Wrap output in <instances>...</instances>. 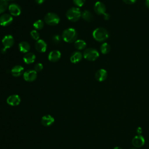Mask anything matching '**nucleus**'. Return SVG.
Instances as JSON below:
<instances>
[{
	"instance_id": "obj_1",
	"label": "nucleus",
	"mask_w": 149,
	"mask_h": 149,
	"mask_svg": "<svg viewBox=\"0 0 149 149\" xmlns=\"http://www.w3.org/2000/svg\"><path fill=\"white\" fill-rule=\"evenodd\" d=\"M93 37L96 41L98 42H103L109 37V33L103 27H98L93 31Z\"/></svg>"
},
{
	"instance_id": "obj_2",
	"label": "nucleus",
	"mask_w": 149,
	"mask_h": 149,
	"mask_svg": "<svg viewBox=\"0 0 149 149\" xmlns=\"http://www.w3.org/2000/svg\"><path fill=\"white\" fill-rule=\"evenodd\" d=\"M62 37L65 42L70 43L76 41L77 37V33L74 29L68 28L63 31Z\"/></svg>"
},
{
	"instance_id": "obj_3",
	"label": "nucleus",
	"mask_w": 149,
	"mask_h": 149,
	"mask_svg": "<svg viewBox=\"0 0 149 149\" xmlns=\"http://www.w3.org/2000/svg\"><path fill=\"white\" fill-rule=\"evenodd\" d=\"M66 17L72 22H76L79 20L81 16V12L78 8H70L66 13Z\"/></svg>"
},
{
	"instance_id": "obj_4",
	"label": "nucleus",
	"mask_w": 149,
	"mask_h": 149,
	"mask_svg": "<svg viewBox=\"0 0 149 149\" xmlns=\"http://www.w3.org/2000/svg\"><path fill=\"white\" fill-rule=\"evenodd\" d=\"M84 58L90 61L96 60L99 56V53L97 50L94 48L86 49L83 52Z\"/></svg>"
},
{
	"instance_id": "obj_5",
	"label": "nucleus",
	"mask_w": 149,
	"mask_h": 149,
	"mask_svg": "<svg viewBox=\"0 0 149 149\" xmlns=\"http://www.w3.org/2000/svg\"><path fill=\"white\" fill-rule=\"evenodd\" d=\"M44 21L48 25L55 26L59 23L60 18L56 13H48L44 16Z\"/></svg>"
},
{
	"instance_id": "obj_6",
	"label": "nucleus",
	"mask_w": 149,
	"mask_h": 149,
	"mask_svg": "<svg viewBox=\"0 0 149 149\" xmlns=\"http://www.w3.org/2000/svg\"><path fill=\"white\" fill-rule=\"evenodd\" d=\"M37 73L35 70H28L24 72L23 78L27 81H33L37 78Z\"/></svg>"
},
{
	"instance_id": "obj_7",
	"label": "nucleus",
	"mask_w": 149,
	"mask_h": 149,
	"mask_svg": "<svg viewBox=\"0 0 149 149\" xmlns=\"http://www.w3.org/2000/svg\"><path fill=\"white\" fill-rule=\"evenodd\" d=\"M13 21L12 16L8 13H4L0 16V24L2 26L10 25Z\"/></svg>"
},
{
	"instance_id": "obj_8",
	"label": "nucleus",
	"mask_w": 149,
	"mask_h": 149,
	"mask_svg": "<svg viewBox=\"0 0 149 149\" xmlns=\"http://www.w3.org/2000/svg\"><path fill=\"white\" fill-rule=\"evenodd\" d=\"M14 38L11 35H6L2 40V42L4 47L3 48L6 49L12 47L14 44Z\"/></svg>"
},
{
	"instance_id": "obj_9",
	"label": "nucleus",
	"mask_w": 149,
	"mask_h": 149,
	"mask_svg": "<svg viewBox=\"0 0 149 149\" xmlns=\"http://www.w3.org/2000/svg\"><path fill=\"white\" fill-rule=\"evenodd\" d=\"M94 9L95 13L99 15H104L106 13V7L105 5L102 2L100 1H97L95 2Z\"/></svg>"
},
{
	"instance_id": "obj_10",
	"label": "nucleus",
	"mask_w": 149,
	"mask_h": 149,
	"mask_svg": "<svg viewBox=\"0 0 149 149\" xmlns=\"http://www.w3.org/2000/svg\"><path fill=\"white\" fill-rule=\"evenodd\" d=\"M9 11L11 15L17 16L21 13V8L16 3H11L8 7Z\"/></svg>"
},
{
	"instance_id": "obj_11",
	"label": "nucleus",
	"mask_w": 149,
	"mask_h": 149,
	"mask_svg": "<svg viewBox=\"0 0 149 149\" xmlns=\"http://www.w3.org/2000/svg\"><path fill=\"white\" fill-rule=\"evenodd\" d=\"M7 103L11 106L18 105L20 102V98L18 95L14 94L10 95L6 100Z\"/></svg>"
},
{
	"instance_id": "obj_12",
	"label": "nucleus",
	"mask_w": 149,
	"mask_h": 149,
	"mask_svg": "<svg viewBox=\"0 0 149 149\" xmlns=\"http://www.w3.org/2000/svg\"><path fill=\"white\" fill-rule=\"evenodd\" d=\"M145 143V139L141 135H137L132 139V144L136 147H141Z\"/></svg>"
},
{
	"instance_id": "obj_13",
	"label": "nucleus",
	"mask_w": 149,
	"mask_h": 149,
	"mask_svg": "<svg viewBox=\"0 0 149 149\" xmlns=\"http://www.w3.org/2000/svg\"><path fill=\"white\" fill-rule=\"evenodd\" d=\"M35 48L38 52H44L47 49V45L43 40L40 39L36 41L35 44Z\"/></svg>"
},
{
	"instance_id": "obj_14",
	"label": "nucleus",
	"mask_w": 149,
	"mask_h": 149,
	"mask_svg": "<svg viewBox=\"0 0 149 149\" xmlns=\"http://www.w3.org/2000/svg\"><path fill=\"white\" fill-rule=\"evenodd\" d=\"M95 77L98 81H103L107 77V72L104 69H100L95 73Z\"/></svg>"
},
{
	"instance_id": "obj_15",
	"label": "nucleus",
	"mask_w": 149,
	"mask_h": 149,
	"mask_svg": "<svg viewBox=\"0 0 149 149\" xmlns=\"http://www.w3.org/2000/svg\"><path fill=\"white\" fill-rule=\"evenodd\" d=\"M61 56V54L60 51L58 50H54L49 52L48 55V59L49 61L55 62L58 61Z\"/></svg>"
},
{
	"instance_id": "obj_16",
	"label": "nucleus",
	"mask_w": 149,
	"mask_h": 149,
	"mask_svg": "<svg viewBox=\"0 0 149 149\" xmlns=\"http://www.w3.org/2000/svg\"><path fill=\"white\" fill-rule=\"evenodd\" d=\"M54 122V118L50 115H46L42 116L41 123L44 126H49Z\"/></svg>"
},
{
	"instance_id": "obj_17",
	"label": "nucleus",
	"mask_w": 149,
	"mask_h": 149,
	"mask_svg": "<svg viewBox=\"0 0 149 149\" xmlns=\"http://www.w3.org/2000/svg\"><path fill=\"white\" fill-rule=\"evenodd\" d=\"M11 73L14 77H19L24 73V68L20 65H16L12 69Z\"/></svg>"
},
{
	"instance_id": "obj_18",
	"label": "nucleus",
	"mask_w": 149,
	"mask_h": 149,
	"mask_svg": "<svg viewBox=\"0 0 149 149\" xmlns=\"http://www.w3.org/2000/svg\"><path fill=\"white\" fill-rule=\"evenodd\" d=\"M82 54L79 51H75L73 52L70 57V62L73 63H76L80 62L82 59Z\"/></svg>"
},
{
	"instance_id": "obj_19",
	"label": "nucleus",
	"mask_w": 149,
	"mask_h": 149,
	"mask_svg": "<svg viewBox=\"0 0 149 149\" xmlns=\"http://www.w3.org/2000/svg\"><path fill=\"white\" fill-rule=\"evenodd\" d=\"M23 61L27 64L33 63L36 59V55L32 52H27L23 56Z\"/></svg>"
},
{
	"instance_id": "obj_20",
	"label": "nucleus",
	"mask_w": 149,
	"mask_h": 149,
	"mask_svg": "<svg viewBox=\"0 0 149 149\" xmlns=\"http://www.w3.org/2000/svg\"><path fill=\"white\" fill-rule=\"evenodd\" d=\"M19 51L23 53H27L30 49V45L29 42L26 41H22L19 44Z\"/></svg>"
},
{
	"instance_id": "obj_21",
	"label": "nucleus",
	"mask_w": 149,
	"mask_h": 149,
	"mask_svg": "<svg viewBox=\"0 0 149 149\" xmlns=\"http://www.w3.org/2000/svg\"><path fill=\"white\" fill-rule=\"evenodd\" d=\"M82 18L87 22H91L93 19V16L92 13L88 10H85L81 13Z\"/></svg>"
},
{
	"instance_id": "obj_22",
	"label": "nucleus",
	"mask_w": 149,
	"mask_h": 149,
	"mask_svg": "<svg viewBox=\"0 0 149 149\" xmlns=\"http://www.w3.org/2000/svg\"><path fill=\"white\" fill-rule=\"evenodd\" d=\"M74 47L76 49L79 50L83 49L86 47V43L84 41L82 40H77L74 42Z\"/></svg>"
},
{
	"instance_id": "obj_23",
	"label": "nucleus",
	"mask_w": 149,
	"mask_h": 149,
	"mask_svg": "<svg viewBox=\"0 0 149 149\" xmlns=\"http://www.w3.org/2000/svg\"><path fill=\"white\" fill-rule=\"evenodd\" d=\"M100 50L103 54H107L111 50V47L107 42H104L101 44L100 47Z\"/></svg>"
},
{
	"instance_id": "obj_24",
	"label": "nucleus",
	"mask_w": 149,
	"mask_h": 149,
	"mask_svg": "<svg viewBox=\"0 0 149 149\" xmlns=\"http://www.w3.org/2000/svg\"><path fill=\"white\" fill-rule=\"evenodd\" d=\"M8 6L7 0H0V14L4 12Z\"/></svg>"
},
{
	"instance_id": "obj_25",
	"label": "nucleus",
	"mask_w": 149,
	"mask_h": 149,
	"mask_svg": "<svg viewBox=\"0 0 149 149\" xmlns=\"http://www.w3.org/2000/svg\"><path fill=\"white\" fill-rule=\"evenodd\" d=\"M33 27L37 30H41L44 27V22L41 20H38L33 23Z\"/></svg>"
},
{
	"instance_id": "obj_26",
	"label": "nucleus",
	"mask_w": 149,
	"mask_h": 149,
	"mask_svg": "<svg viewBox=\"0 0 149 149\" xmlns=\"http://www.w3.org/2000/svg\"><path fill=\"white\" fill-rule=\"evenodd\" d=\"M30 35H31V37L34 40L37 41L38 40H39L40 34H39L37 30H32V31L30 32Z\"/></svg>"
},
{
	"instance_id": "obj_27",
	"label": "nucleus",
	"mask_w": 149,
	"mask_h": 149,
	"mask_svg": "<svg viewBox=\"0 0 149 149\" xmlns=\"http://www.w3.org/2000/svg\"><path fill=\"white\" fill-rule=\"evenodd\" d=\"M73 1L76 6L78 7H81L84 4L86 0H73Z\"/></svg>"
},
{
	"instance_id": "obj_28",
	"label": "nucleus",
	"mask_w": 149,
	"mask_h": 149,
	"mask_svg": "<svg viewBox=\"0 0 149 149\" xmlns=\"http://www.w3.org/2000/svg\"><path fill=\"white\" fill-rule=\"evenodd\" d=\"M43 69V65L41 63H38L34 66V70L36 72H40Z\"/></svg>"
},
{
	"instance_id": "obj_29",
	"label": "nucleus",
	"mask_w": 149,
	"mask_h": 149,
	"mask_svg": "<svg viewBox=\"0 0 149 149\" xmlns=\"http://www.w3.org/2000/svg\"><path fill=\"white\" fill-rule=\"evenodd\" d=\"M52 41L55 44H58L61 41V37L59 36L58 35H55L52 37Z\"/></svg>"
},
{
	"instance_id": "obj_30",
	"label": "nucleus",
	"mask_w": 149,
	"mask_h": 149,
	"mask_svg": "<svg viewBox=\"0 0 149 149\" xmlns=\"http://www.w3.org/2000/svg\"><path fill=\"white\" fill-rule=\"evenodd\" d=\"M123 2L127 4H133L136 2L137 0H123Z\"/></svg>"
},
{
	"instance_id": "obj_31",
	"label": "nucleus",
	"mask_w": 149,
	"mask_h": 149,
	"mask_svg": "<svg viewBox=\"0 0 149 149\" xmlns=\"http://www.w3.org/2000/svg\"><path fill=\"white\" fill-rule=\"evenodd\" d=\"M103 16H104V19L105 20H109V18H110L109 15L108 13H105L104 15H103Z\"/></svg>"
},
{
	"instance_id": "obj_32",
	"label": "nucleus",
	"mask_w": 149,
	"mask_h": 149,
	"mask_svg": "<svg viewBox=\"0 0 149 149\" xmlns=\"http://www.w3.org/2000/svg\"><path fill=\"white\" fill-rule=\"evenodd\" d=\"M136 133H137L138 135H141V134L142 133V129H141V127H137V129L136 130Z\"/></svg>"
},
{
	"instance_id": "obj_33",
	"label": "nucleus",
	"mask_w": 149,
	"mask_h": 149,
	"mask_svg": "<svg viewBox=\"0 0 149 149\" xmlns=\"http://www.w3.org/2000/svg\"><path fill=\"white\" fill-rule=\"evenodd\" d=\"M35 1L38 4H42L45 1V0H35Z\"/></svg>"
},
{
	"instance_id": "obj_34",
	"label": "nucleus",
	"mask_w": 149,
	"mask_h": 149,
	"mask_svg": "<svg viewBox=\"0 0 149 149\" xmlns=\"http://www.w3.org/2000/svg\"><path fill=\"white\" fill-rule=\"evenodd\" d=\"M6 51H7V49H5V48H3L1 49V52H2V54H5L6 52Z\"/></svg>"
},
{
	"instance_id": "obj_35",
	"label": "nucleus",
	"mask_w": 149,
	"mask_h": 149,
	"mask_svg": "<svg viewBox=\"0 0 149 149\" xmlns=\"http://www.w3.org/2000/svg\"><path fill=\"white\" fill-rule=\"evenodd\" d=\"M146 5L148 8H149V0L146 1Z\"/></svg>"
},
{
	"instance_id": "obj_36",
	"label": "nucleus",
	"mask_w": 149,
	"mask_h": 149,
	"mask_svg": "<svg viewBox=\"0 0 149 149\" xmlns=\"http://www.w3.org/2000/svg\"><path fill=\"white\" fill-rule=\"evenodd\" d=\"M113 149H122V148H120V147H115Z\"/></svg>"
},
{
	"instance_id": "obj_37",
	"label": "nucleus",
	"mask_w": 149,
	"mask_h": 149,
	"mask_svg": "<svg viewBox=\"0 0 149 149\" xmlns=\"http://www.w3.org/2000/svg\"><path fill=\"white\" fill-rule=\"evenodd\" d=\"M130 149H136V148H130Z\"/></svg>"
},
{
	"instance_id": "obj_38",
	"label": "nucleus",
	"mask_w": 149,
	"mask_h": 149,
	"mask_svg": "<svg viewBox=\"0 0 149 149\" xmlns=\"http://www.w3.org/2000/svg\"><path fill=\"white\" fill-rule=\"evenodd\" d=\"M7 1H11V0H7Z\"/></svg>"
}]
</instances>
